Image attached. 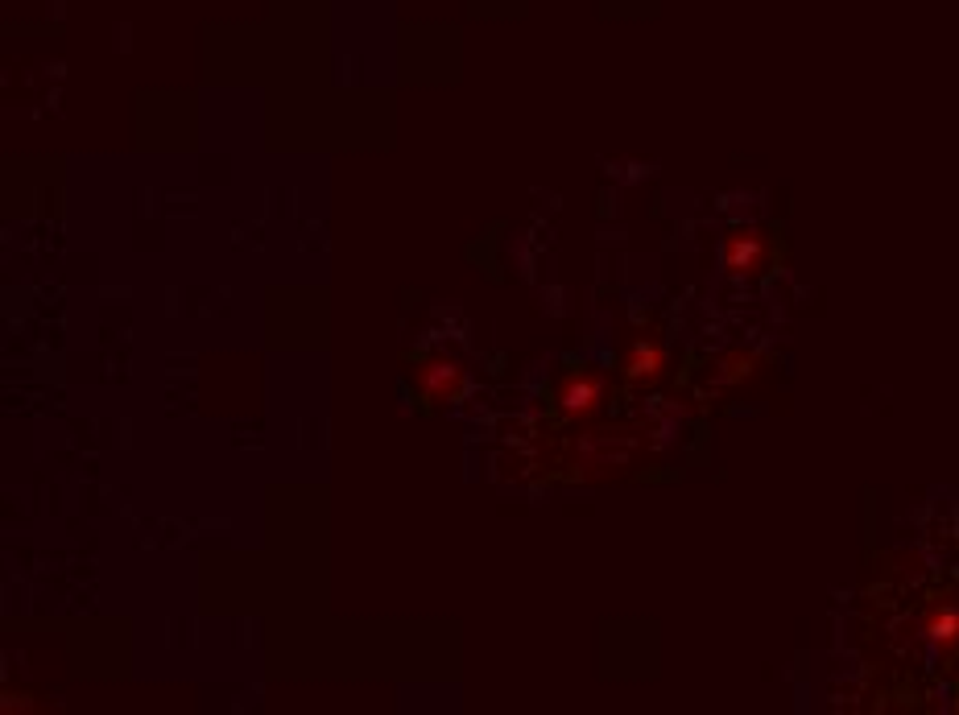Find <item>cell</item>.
<instances>
[{"mask_svg":"<svg viewBox=\"0 0 959 715\" xmlns=\"http://www.w3.org/2000/svg\"><path fill=\"white\" fill-rule=\"evenodd\" d=\"M625 368H629L633 381H654V377H662V368H666V348L662 344H645V339H641V344L629 348Z\"/></svg>","mask_w":959,"mask_h":715,"instance_id":"277c9868","label":"cell"},{"mask_svg":"<svg viewBox=\"0 0 959 715\" xmlns=\"http://www.w3.org/2000/svg\"><path fill=\"white\" fill-rule=\"evenodd\" d=\"M418 385H422V393H430L435 401H447V397L459 393L463 372H459L451 360H435V364H426V368L418 372Z\"/></svg>","mask_w":959,"mask_h":715,"instance_id":"3957f363","label":"cell"},{"mask_svg":"<svg viewBox=\"0 0 959 715\" xmlns=\"http://www.w3.org/2000/svg\"><path fill=\"white\" fill-rule=\"evenodd\" d=\"M769 257V244L761 232H732L724 244V265L732 273H757Z\"/></svg>","mask_w":959,"mask_h":715,"instance_id":"6da1fadb","label":"cell"},{"mask_svg":"<svg viewBox=\"0 0 959 715\" xmlns=\"http://www.w3.org/2000/svg\"><path fill=\"white\" fill-rule=\"evenodd\" d=\"M926 637L943 649H955L959 645V608H939L926 616Z\"/></svg>","mask_w":959,"mask_h":715,"instance_id":"5b68a950","label":"cell"},{"mask_svg":"<svg viewBox=\"0 0 959 715\" xmlns=\"http://www.w3.org/2000/svg\"><path fill=\"white\" fill-rule=\"evenodd\" d=\"M600 397H604V381L596 377V372H575V377H567L563 389H559V401H563L567 414H592L600 406Z\"/></svg>","mask_w":959,"mask_h":715,"instance_id":"7a4b0ae2","label":"cell"}]
</instances>
